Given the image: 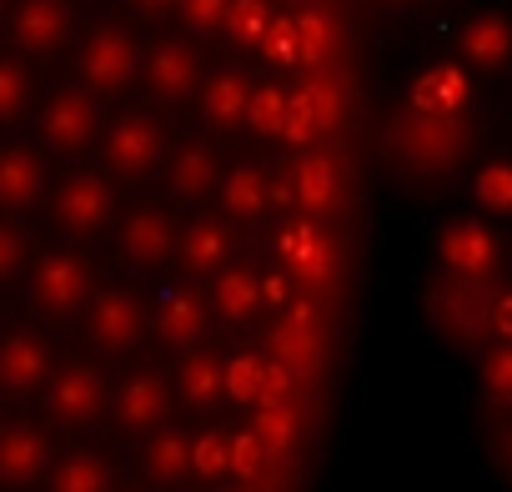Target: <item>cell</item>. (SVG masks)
Returning <instances> with one entry per match:
<instances>
[{
	"instance_id": "cell-13",
	"label": "cell",
	"mask_w": 512,
	"mask_h": 492,
	"mask_svg": "<svg viewBox=\"0 0 512 492\" xmlns=\"http://www.w3.org/2000/svg\"><path fill=\"white\" fill-rule=\"evenodd\" d=\"M186 257H191V267H216L221 257H226V241H221V231L216 226H191L186 231Z\"/></svg>"
},
{
	"instance_id": "cell-14",
	"label": "cell",
	"mask_w": 512,
	"mask_h": 492,
	"mask_svg": "<svg viewBox=\"0 0 512 492\" xmlns=\"http://www.w3.org/2000/svg\"><path fill=\"white\" fill-rule=\"evenodd\" d=\"M267 56L272 61H282V66H297L302 61V26L297 21H272V31H267Z\"/></svg>"
},
{
	"instance_id": "cell-24",
	"label": "cell",
	"mask_w": 512,
	"mask_h": 492,
	"mask_svg": "<svg viewBox=\"0 0 512 492\" xmlns=\"http://www.w3.org/2000/svg\"><path fill=\"white\" fill-rule=\"evenodd\" d=\"M136 6H141L146 16H156V11H166V6H171V0H136Z\"/></svg>"
},
{
	"instance_id": "cell-19",
	"label": "cell",
	"mask_w": 512,
	"mask_h": 492,
	"mask_svg": "<svg viewBox=\"0 0 512 492\" xmlns=\"http://www.w3.org/2000/svg\"><path fill=\"white\" fill-rule=\"evenodd\" d=\"M206 166H211L206 151L191 146V151L181 156V166H176V191H181V196H196V186H206Z\"/></svg>"
},
{
	"instance_id": "cell-4",
	"label": "cell",
	"mask_w": 512,
	"mask_h": 492,
	"mask_svg": "<svg viewBox=\"0 0 512 492\" xmlns=\"http://www.w3.org/2000/svg\"><path fill=\"white\" fill-rule=\"evenodd\" d=\"M36 292H41V302H46V307L66 312V307L81 297V267H76V262H66V257L46 262V267H41V277H36Z\"/></svg>"
},
{
	"instance_id": "cell-10",
	"label": "cell",
	"mask_w": 512,
	"mask_h": 492,
	"mask_svg": "<svg viewBox=\"0 0 512 492\" xmlns=\"http://www.w3.org/2000/svg\"><path fill=\"white\" fill-rule=\"evenodd\" d=\"M131 327H136V307H131L126 297H106V302L96 307V337L121 342V337H131Z\"/></svg>"
},
{
	"instance_id": "cell-3",
	"label": "cell",
	"mask_w": 512,
	"mask_h": 492,
	"mask_svg": "<svg viewBox=\"0 0 512 492\" xmlns=\"http://www.w3.org/2000/svg\"><path fill=\"white\" fill-rule=\"evenodd\" d=\"M156 156V126L151 121H121L111 136V161L121 171H141Z\"/></svg>"
},
{
	"instance_id": "cell-7",
	"label": "cell",
	"mask_w": 512,
	"mask_h": 492,
	"mask_svg": "<svg viewBox=\"0 0 512 492\" xmlns=\"http://www.w3.org/2000/svg\"><path fill=\"white\" fill-rule=\"evenodd\" d=\"M226 26H231V36H236L241 46H256V41H267V31H272V16H267V6H262V0H231Z\"/></svg>"
},
{
	"instance_id": "cell-16",
	"label": "cell",
	"mask_w": 512,
	"mask_h": 492,
	"mask_svg": "<svg viewBox=\"0 0 512 492\" xmlns=\"http://www.w3.org/2000/svg\"><path fill=\"white\" fill-rule=\"evenodd\" d=\"M287 111H292V101H282L277 91H256L251 96V126L256 131H287Z\"/></svg>"
},
{
	"instance_id": "cell-5",
	"label": "cell",
	"mask_w": 512,
	"mask_h": 492,
	"mask_svg": "<svg viewBox=\"0 0 512 492\" xmlns=\"http://www.w3.org/2000/svg\"><path fill=\"white\" fill-rule=\"evenodd\" d=\"M86 131H91V106H86L81 96H66V101L46 116V136H51L56 146H76Z\"/></svg>"
},
{
	"instance_id": "cell-9",
	"label": "cell",
	"mask_w": 512,
	"mask_h": 492,
	"mask_svg": "<svg viewBox=\"0 0 512 492\" xmlns=\"http://www.w3.org/2000/svg\"><path fill=\"white\" fill-rule=\"evenodd\" d=\"M206 111H211V121H236V111H251V101L241 96L236 76H216L206 91Z\"/></svg>"
},
{
	"instance_id": "cell-21",
	"label": "cell",
	"mask_w": 512,
	"mask_h": 492,
	"mask_svg": "<svg viewBox=\"0 0 512 492\" xmlns=\"http://www.w3.org/2000/svg\"><path fill=\"white\" fill-rule=\"evenodd\" d=\"M226 11H231L226 0H186V16H191V21H196L201 31H206V26H216V21H221Z\"/></svg>"
},
{
	"instance_id": "cell-22",
	"label": "cell",
	"mask_w": 512,
	"mask_h": 492,
	"mask_svg": "<svg viewBox=\"0 0 512 492\" xmlns=\"http://www.w3.org/2000/svg\"><path fill=\"white\" fill-rule=\"evenodd\" d=\"M21 66H6V116H16V106H21Z\"/></svg>"
},
{
	"instance_id": "cell-23",
	"label": "cell",
	"mask_w": 512,
	"mask_h": 492,
	"mask_svg": "<svg viewBox=\"0 0 512 492\" xmlns=\"http://www.w3.org/2000/svg\"><path fill=\"white\" fill-rule=\"evenodd\" d=\"M287 297H292V292H287V282H282V277H267V302H277V307H282Z\"/></svg>"
},
{
	"instance_id": "cell-20",
	"label": "cell",
	"mask_w": 512,
	"mask_h": 492,
	"mask_svg": "<svg viewBox=\"0 0 512 492\" xmlns=\"http://www.w3.org/2000/svg\"><path fill=\"white\" fill-rule=\"evenodd\" d=\"M297 26H302V61L317 66L322 51H327V41H332V36H327V21H322V16H302Z\"/></svg>"
},
{
	"instance_id": "cell-15",
	"label": "cell",
	"mask_w": 512,
	"mask_h": 492,
	"mask_svg": "<svg viewBox=\"0 0 512 492\" xmlns=\"http://www.w3.org/2000/svg\"><path fill=\"white\" fill-rule=\"evenodd\" d=\"M297 191H302L307 206H327L332 201V166L317 161V156H307L302 161V176H297Z\"/></svg>"
},
{
	"instance_id": "cell-2",
	"label": "cell",
	"mask_w": 512,
	"mask_h": 492,
	"mask_svg": "<svg viewBox=\"0 0 512 492\" xmlns=\"http://www.w3.org/2000/svg\"><path fill=\"white\" fill-rule=\"evenodd\" d=\"M61 26H66V16H61L56 0H26L21 16H16V31H21V46H26V51H46V46H56Z\"/></svg>"
},
{
	"instance_id": "cell-6",
	"label": "cell",
	"mask_w": 512,
	"mask_h": 492,
	"mask_svg": "<svg viewBox=\"0 0 512 492\" xmlns=\"http://www.w3.org/2000/svg\"><path fill=\"white\" fill-rule=\"evenodd\" d=\"M101 211H106V191H101V181H71V186H66V196H61V216H66L71 226H96Z\"/></svg>"
},
{
	"instance_id": "cell-11",
	"label": "cell",
	"mask_w": 512,
	"mask_h": 492,
	"mask_svg": "<svg viewBox=\"0 0 512 492\" xmlns=\"http://www.w3.org/2000/svg\"><path fill=\"white\" fill-rule=\"evenodd\" d=\"M507 46H512V36H507L502 21H477V26L467 31V51H472L477 61H502Z\"/></svg>"
},
{
	"instance_id": "cell-12",
	"label": "cell",
	"mask_w": 512,
	"mask_h": 492,
	"mask_svg": "<svg viewBox=\"0 0 512 492\" xmlns=\"http://www.w3.org/2000/svg\"><path fill=\"white\" fill-rule=\"evenodd\" d=\"M126 252L131 257H161L166 252V226L156 216H136L126 231Z\"/></svg>"
},
{
	"instance_id": "cell-8",
	"label": "cell",
	"mask_w": 512,
	"mask_h": 492,
	"mask_svg": "<svg viewBox=\"0 0 512 492\" xmlns=\"http://www.w3.org/2000/svg\"><path fill=\"white\" fill-rule=\"evenodd\" d=\"M151 81H156V91H166V96L186 91V81H191V56H186L181 46H161L156 61H151Z\"/></svg>"
},
{
	"instance_id": "cell-18",
	"label": "cell",
	"mask_w": 512,
	"mask_h": 492,
	"mask_svg": "<svg viewBox=\"0 0 512 492\" xmlns=\"http://www.w3.org/2000/svg\"><path fill=\"white\" fill-rule=\"evenodd\" d=\"M226 206L231 211H256V206H262V181H256L251 171H236L226 181Z\"/></svg>"
},
{
	"instance_id": "cell-1",
	"label": "cell",
	"mask_w": 512,
	"mask_h": 492,
	"mask_svg": "<svg viewBox=\"0 0 512 492\" xmlns=\"http://www.w3.org/2000/svg\"><path fill=\"white\" fill-rule=\"evenodd\" d=\"M126 71H131V46L121 41V31L106 26V31L91 41V51H86V76H91L96 86H121Z\"/></svg>"
},
{
	"instance_id": "cell-17",
	"label": "cell",
	"mask_w": 512,
	"mask_h": 492,
	"mask_svg": "<svg viewBox=\"0 0 512 492\" xmlns=\"http://www.w3.org/2000/svg\"><path fill=\"white\" fill-rule=\"evenodd\" d=\"M251 302H256L251 277H246V272H226V282H221V312H226V317H246Z\"/></svg>"
}]
</instances>
